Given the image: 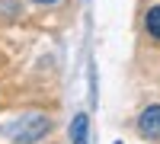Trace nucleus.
Instances as JSON below:
<instances>
[{
    "label": "nucleus",
    "mask_w": 160,
    "mask_h": 144,
    "mask_svg": "<svg viewBox=\"0 0 160 144\" xmlns=\"http://www.w3.org/2000/svg\"><path fill=\"white\" fill-rule=\"evenodd\" d=\"M71 138H74V144H87V115H77V119H74Z\"/></svg>",
    "instance_id": "nucleus-3"
},
{
    "label": "nucleus",
    "mask_w": 160,
    "mask_h": 144,
    "mask_svg": "<svg viewBox=\"0 0 160 144\" xmlns=\"http://www.w3.org/2000/svg\"><path fill=\"white\" fill-rule=\"evenodd\" d=\"M115 144H118V141H115Z\"/></svg>",
    "instance_id": "nucleus-6"
},
{
    "label": "nucleus",
    "mask_w": 160,
    "mask_h": 144,
    "mask_svg": "<svg viewBox=\"0 0 160 144\" xmlns=\"http://www.w3.org/2000/svg\"><path fill=\"white\" fill-rule=\"evenodd\" d=\"M51 128V122L45 119V115H26L22 125H10L7 128V135L13 141H22V144H29V141H38L45 132Z\"/></svg>",
    "instance_id": "nucleus-1"
},
{
    "label": "nucleus",
    "mask_w": 160,
    "mask_h": 144,
    "mask_svg": "<svg viewBox=\"0 0 160 144\" xmlns=\"http://www.w3.org/2000/svg\"><path fill=\"white\" fill-rule=\"evenodd\" d=\"M35 3H55V0H35Z\"/></svg>",
    "instance_id": "nucleus-5"
},
{
    "label": "nucleus",
    "mask_w": 160,
    "mask_h": 144,
    "mask_svg": "<svg viewBox=\"0 0 160 144\" xmlns=\"http://www.w3.org/2000/svg\"><path fill=\"white\" fill-rule=\"evenodd\" d=\"M144 22H148V32H151L154 38H160V7H154V10L148 13V19H144Z\"/></svg>",
    "instance_id": "nucleus-4"
},
{
    "label": "nucleus",
    "mask_w": 160,
    "mask_h": 144,
    "mask_svg": "<svg viewBox=\"0 0 160 144\" xmlns=\"http://www.w3.org/2000/svg\"><path fill=\"white\" fill-rule=\"evenodd\" d=\"M138 132H141L144 138H151V141H160V106H151V109L141 112Z\"/></svg>",
    "instance_id": "nucleus-2"
}]
</instances>
